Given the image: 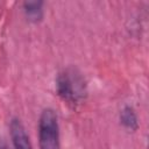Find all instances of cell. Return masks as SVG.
Wrapping results in <instances>:
<instances>
[{
  "instance_id": "obj_1",
  "label": "cell",
  "mask_w": 149,
  "mask_h": 149,
  "mask_svg": "<svg viewBox=\"0 0 149 149\" xmlns=\"http://www.w3.org/2000/svg\"><path fill=\"white\" fill-rule=\"evenodd\" d=\"M56 94L71 107L81 105L88 94L87 81L84 74L76 68H66L55 77Z\"/></svg>"
},
{
  "instance_id": "obj_2",
  "label": "cell",
  "mask_w": 149,
  "mask_h": 149,
  "mask_svg": "<svg viewBox=\"0 0 149 149\" xmlns=\"http://www.w3.org/2000/svg\"><path fill=\"white\" fill-rule=\"evenodd\" d=\"M40 149H61V128L58 115L51 107L42 109L37 121Z\"/></svg>"
},
{
  "instance_id": "obj_3",
  "label": "cell",
  "mask_w": 149,
  "mask_h": 149,
  "mask_svg": "<svg viewBox=\"0 0 149 149\" xmlns=\"http://www.w3.org/2000/svg\"><path fill=\"white\" fill-rule=\"evenodd\" d=\"M8 129L13 149H34L29 134L20 118L13 116L9 120Z\"/></svg>"
},
{
  "instance_id": "obj_4",
  "label": "cell",
  "mask_w": 149,
  "mask_h": 149,
  "mask_svg": "<svg viewBox=\"0 0 149 149\" xmlns=\"http://www.w3.org/2000/svg\"><path fill=\"white\" fill-rule=\"evenodd\" d=\"M119 122L122 128L129 133H135L139 127V116L135 108L132 105H125L119 112Z\"/></svg>"
},
{
  "instance_id": "obj_5",
  "label": "cell",
  "mask_w": 149,
  "mask_h": 149,
  "mask_svg": "<svg viewBox=\"0 0 149 149\" xmlns=\"http://www.w3.org/2000/svg\"><path fill=\"white\" fill-rule=\"evenodd\" d=\"M22 12L24 17L31 23H38L44 17V1L33 0L22 2Z\"/></svg>"
},
{
  "instance_id": "obj_6",
  "label": "cell",
  "mask_w": 149,
  "mask_h": 149,
  "mask_svg": "<svg viewBox=\"0 0 149 149\" xmlns=\"http://www.w3.org/2000/svg\"><path fill=\"white\" fill-rule=\"evenodd\" d=\"M0 149H8L7 144H5L3 142H0Z\"/></svg>"
}]
</instances>
